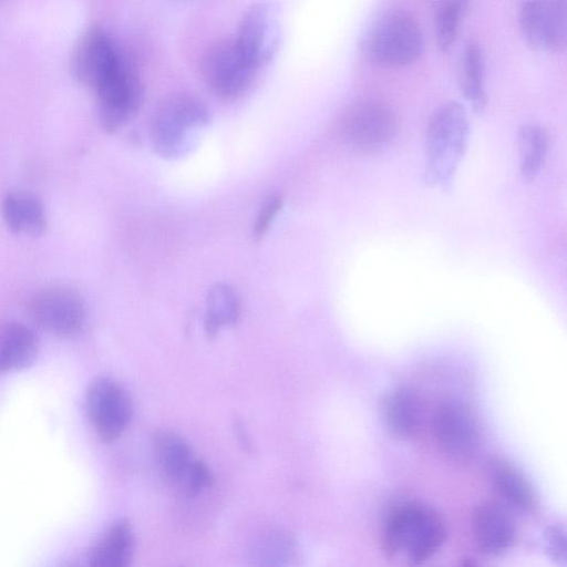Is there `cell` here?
<instances>
[{"instance_id":"obj_24","label":"cell","mask_w":567,"mask_h":567,"mask_svg":"<svg viewBox=\"0 0 567 567\" xmlns=\"http://www.w3.org/2000/svg\"><path fill=\"white\" fill-rule=\"evenodd\" d=\"M470 0H437L435 4V35L442 52H449L457 40Z\"/></svg>"},{"instance_id":"obj_2","label":"cell","mask_w":567,"mask_h":567,"mask_svg":"<svg viewBox=\"0 0 567 567\" xmlns=\"http://www.w3.org/2000/svg\"><path fill=\"white\" fill-rule=\"evenodd\" d=\"M468 120L464 106L447 102L436 109L426 128L425 181L446 187L465 153Z\"/></svg>"},{"instance_id":"obj_3","label":"cell","mask_w":567,"mask_h":567,"mask_svg":"<svg viewBox=\"0 0 567 567\" xmlns=\"http://www.w3.org/2000/svg\"><path fill=\"white\" fill-rule=\"evenodd\" d=\"M209 118L208 109L199 99L187 93L173 94L158 105L153 115V146L165 157L181 156L188 152Z\"/></svg>"},{"instance_id":"obj_10","label":"cell","mask_w":567,"mask_h":567,"mask_svg":"<svg viewBox=\"0 0 567 567\" xmlns=\"http://www.w3.org/2000/svg\"><path fill=\"white\" fill-rule=\"evenodd\" d=\"M124 63L112 37L104 29L93 27L73 50L71 72L78 82L95 91Z\"/></svg>"},{"instance_id":"obj_19","label":"cell","mask_w":567,"mask_h":567,"mask_svg":"<svg viewBox=\"0 0 567 567\" xmlns=\"http://www.w3.org/2000/svg\"><path fill=\"white\" fill-rule=\"evenodd\" d=\"M134 553V534L126 520L114 523L89 554V563L97 567H126Z\"/></svg>"},{"instance_id":"obj_14","label":"cell","mask_w":567,"mask_h":567,"mask_svg":"<svg viewBox=\"0 0 567 567\" xmlns=\"http://www.w3.org/2000/svg\"><path fill=\"white\" fill-rule=\"evenodd\" d=\"M433 433L441 451L454 460L471 457L478 444L475 415L457 400H446L436 408Z\"/></svg>"},{"instance_id":"obj_7","label":"cell","mask_w":567,"mask_h":567,"mask_svg":"<svg viewBox=\"0 0 567 567\" xmlns=\"http://www.w3.org/2000/svg\"><path fill=\"white\" fill-rule=\"evenodd\" d=\"M202 70L210 91L226 101L241 96L258 71L247 61L235 40L229 39L218 41L207 50Z\"/></svg>"},{"instance_id":"obj_1","label":"cell","mask_w":567,"mask_h":567,"mask_svg":"<svg viewBox=\"0 0 567 567\" xmlns=\"http://www.w3.org/2000/svg\"><path fill=\"white\" fill-rule=\"evenodd\" d=\"M447 527L434 508L417 502L393 507L382 528V547L391 558L421 564L431 558L444 544Z\"/></svg>"},{"instance_id":"obj_11","label":"cell","mask_w":567,"mask_h":567,"mask_svg":"<svg viewBox=\"0 0 567 567\" xmlns=\"http://www.w3.org/2000/svg\"><path fill=\"white\" fill-rule=\"evenodd\" d=\"M86 411L99 436L111 442L126 429L132 417V402L121 384L110 378H97L87 388Z\"/></svg>"},{"instance_id":"obj_13","label":"cell","mask_w":567,"mask_h":567,"mask_svg":"<svg viewBox=\"0 0 567 567\" xmlns=\"http://www.w3.org/2000/svg\"><path fill=\"white\" fill-rule=\"evenodd\" d=\"M94 93L101 125L111 133L135 115L143 99L141 82L125 63Z\"/></svg>"},{"instance_id":"obj_18","label":"cell","mask_w":567,"mask_h":567,"mask_svg":"<svg viewBox=\"0 0 567 567\" xmlns=\"http://www.w3.org/2000/svg\"><path fill=\"white\" fill-rule=\"evenodd\" d=\"M382 415L391 434L401 439L409 437L415 433L420 424L419 399L408 386H396L384 396Z\"/></svg>"},{"instance_id":"obj_8","label":"cell","mask_w":567,"mask_h":567,"mask_svg":"<svg viewBox=\"0 0 567 567\" xmlns=\"http://www.w3.org/2000/svg\"><path fill=\"white\" fill-rule=\"evenodd\" d=\"M29 311L40 328L62 338L78 336L85 324L84 301L75 289L66 286H53L35 293Z\"/></svg>"},{"instance_id":"obj_9","label":"cell","mask_w":567,"mask_h":567,"mask_svg":"<svg viewBox=\"0 0 567 567\" xmlns=\"http://www.w3.org/2000/svg\"><path fill=\"white\" fill-rule=\"evenodd\" d=\"M518 27L534 49L557 53L567 44V0H526L518 11Z\"/></svg>"},{"instance_id":"obj_25","label":"cell","mask_w":567,"mask_h":567,"mask_svg":"<svg viewBox=\"0 0 567 567\" xmlns=\"http://www.w3.org/2000/svg\"><path fill=\"white\" fill-rule=\"evenodd\" d=\"M293 543L285 534L274 532L260 537L252 547V558L260 565H281L291 558Z\"/></svg>"},{"instance_id":"obj_17","label":"cell","mask_w":567,"mask_h":567,"mask_svg":"<svg viewBox=\"0 0 567 567\" xmlns=\"http://www.w3.org/2000/svg\"><path fill=\"white\" fill-rule=\"evenodd\" d=\"M39 351L34 332L19 322L0 326V374L28 368Z\"/></svg>"},{"instance_id":"obj_22","label":"cell","mask_w":567,"mask_h":567,"mask_svg":"<svg viewBox=\"0 0 567 567\" xmlns=\"http://www.w3.org/2000/svg\"><path fill=\"white\" fill-rule=\"evenodd\" d=\"M519 172L526 181H533L543 169L549 150L547 130L536 123L524 124L517 133Z\"/></svg>"},{"instance_id":"obj_27","label":"cell","mask_w":567,"mask_h":567,"mask_svg":"<svg viewBox=\"0 0 567 567\" xmlns=\"http://www.w3.org/2000/svg\"><path fill=\"white\" fill-rule=\"evenodd\" d=\"M282 198L279 195L270 196L260 209L255 223L254 233L257 237H261L268 229L272 219L280 210Z\"/></svg>"},{"instance_id":"obj_12","label":"cell","mask_w":567,"mask_h":567,"mask_svg":"<svg viewBox=\"0 0 567 567\" xmlns=\"http://www.w3.org/2000/svg\"><path fill=\"white\" fill-rule=\"evenodd\" d=\"M396 128L398 121L392 109L377 101L355 105L344 122L349 144L364 154L386 148L395 137Z\"/></svg>"},{"instance_id":"obj_6","label":"cell","mask_w":567,"mask_h":567,"mask_svg":"<svg viewBox=\"0 0 567 567\" xmlns=\"http://www.w3.org/2000/svg\"><path fill=\"white\" fill-rule=\"evenodd\" d=\"M280 39L279 9L274 2L262 0L244 12L234 40L247 61L259 70L274 59Z\"/></svg>"},{"instance_id":"obj_26","label":"cell","mask_w":567,"mask_h":567,"mask_svg":"<svg viewBox=\"0 0 567 567\" xmlns=\"http://www.w3.org/2000/svg\"><path fill=\"white\" fill-rule=\"evenodd\" d=\"M545 550L548 557L558 565H566V533L560 524H554L544 534Z\"/></svg>"},{"instance_id":"obj_23","label":"cell","mask_w":567,"mask_h":567,"mask_svg":"<svg viewBox=\"0 0 567 567\" xmlns=\"http://www.w3.org/2000/svg\"><path fill=\"white\" fill-rule=\"evenodd\" d=\"M240 312V303L236 291L227 285H216L209 290L205 330L215 336L219 329L234 324Z\"/></svg>"},{"instance_id":"obj_20","label":"cell","mask_w":567,"mask_h":567,"mask_svg":"<svg viewBox=\"0 0 567 567\" xmlns=\"http://www.w3.org/2000/svg\"><path fill=\"white\" fill-rule=\"evenodd\" d=\"M491 472L496 492L508 505L527 513L536 508L535 491L515 465L505 460H497L493 463Z\"/></svg>"},{"instance_id":"obj_15","label":"cell","mask_w":567,"mask_h":567,"mask_svg":"<svg viewBox=\"0 0 567 567\" xmlns=\"http://www.w3.org/2000/svg\"><path fill=\"white\" fill-rule=\"evenodd\" d=\"M475 543L481 551L498 555L514 544L516 526L509 511L496 502L478 505L472 516Z\"/></svg>"},{"instance_id":"obj_5","label":"cell","mask_w":567,"mask_h":567,"mask_svg":"<svg viewBox=\"0 0 567 567\" xmlns=\"http://www.w3.org/2000/svg\"><path fill=\"white\" fill-rule=\"evenodd\" d=\"M156 464L168 483L187 495H197L213 484L209 468L197 460L189 445L178 435L161 432L154 436Z\"/></svg>"},{"instance_id":"obj_16","label":"cell","mask_w":567,"mask_h":567,"mask_svg":"<svg viewBox=\"0 0 567 567\" xmlns=\"http://www.w3.org/2000/svg\"><path fill=\"white\" fill-rule=\"evenodd\" d=\"M1 214L9 229L30 237L41 236L47 229V215L41 199L30 193L13 192L1 204Z\"/></svg>"},{"instance_id":"obj_21","label":"cell","mask_w":567,"mask_h":567,"mask_svg":"<svg viewBox=\"0 0 567 567\" xmlns=\"http://www.w3.org/2000/svg\"><path fill=\"white\" fill-rule=\"evenodd\" d=\"M460 89L476 113L486 106L485 65L481 45L474 41H466L458 69Z\"/></svg>"},{"instance_id":"obj_4","label":"cell","mask_w":567,"mask_h":567,"mask_svg":"<svg viewBox=\"0 0 567 567\" xmlns=\"http://www.w3.org/2000/svg\"><path fill=\"white\" fill-rule=\"evenodd\" d=\"M423 34L415 19L403 10L384 13L371 28L364 51L377 64L404 68L413 64L423 51Z\"/></svg>"}]
</instances>
